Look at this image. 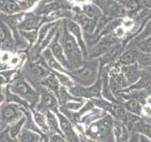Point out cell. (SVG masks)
Returning a JSON list of instances; mask_svg holds the SVG:
<instances>
[{"mask_svg":"<svg viewBox=\"0 0 151 142\" xmlns=\"http://www.w3.org/2000/svg\"><path fill=\"white\" fill-rule=\"evenodd\" d=\"M113 118L110 114H107L100 120L89 125L86 131L87 135L96 142H115L112 132Z\"/></svg>","mask_w":151,"mask_h":142,"instance_id":"1","label":"cell"},{"mask_svg":"<svg viewBox=\"0 0 151 142\" xmlns=\"http://www.w3.org/2000/svg\"><path fill=\"white\" fill-rule=\"evenodd\" d=\"M97 62L86 64L82 68L73 71L71 75L78 80L80 84L91 85L97 80Z\"/></svg>","mask_w":151,"mask_h":142,"instance_id":"2","label":"cell"},{"mask_svg":"<svg viewBox=\"0 0 151 142\" xmlns=\"http://www.w3.org/2000/svg\"><path fill=\"white\" fill-rule=\"evenodd\" d=\"M63 45L64 47V52L67 59L74 64L76 67H79L82 64V58L80 54V50L76 43L75 39L66 31L63 35Z\"/></svg>","mask_w":151,"mask_h":142,"instance_id":"3","label":"cell"},{"mask_svg":"<svg viewBox=\"0 0 151 142\" xmlns=\"http://www.w3.org/2000/svg\"><path fill=\"white\" fill-rule=\"evenodd\" d=\"M102 80L98 79L92 86L82 87L76 86L70 88V93L76 97H83L88 99H100L102 98Z\"/></svg>","mask_w":151,"mask_h":142,"instance_id":"4","label":"cell"},{"mask_svg":"<svg viewBox=\"0 0 151 142\" xmlns=\"http://www.w3.org/2000/svg\"><path fill=\"white\" fill-rule=\"evenodd\" d=\"M151 86V73L147 70L141 71V76L139 80L133 84L129 85L127 88L121 90L122 93H129L131 91H140V90H146Z\"/></svg>","mask_w":151,"mask_h":142,"instance_id":"5","label":"cell"},{"mask_svg":"<svg viewBox=\"0 0 151 142\" xmlns=\"http://www.w3.org/2000/svg\"><path fill=\"white\" fill-rule=\"evenodd\" d=\"M121 71L124 74L127 82L129 83V86L135 83L141 76V70L139 69V66L136 63L129 65H123Z\"/></svg>","mask_w":151,"mask_h":142,"instance_id":"6","label":"cell"},{"mask_svg":"<svg viewBox=\"0 0 151 142\" xmlns=\"http://www.w3.org/2000/svg\"><path fill=\"white\" fill-rule=\"evenodd\" d=\"M60 127L63 130L64 135L66 136L68 142H80L78 136L76 134V132L73 129L72 124L70 123V121L63 117V115H60Z\"/></svg>","mask_w":151,"mask_h":142,"instance_id":"7","label":"cell"},{"mask_svg":"<svg viewBox=\"0 0 151 142\" xmlns=\"http://www.w3.org/2000/svg\"><path fill=\"white\" fill-rule=\"evenodd\" d=\"M116 44V38L112 37V36H107L104 38L103 40L100 41V43L96 46V49H93V54L91 55V57H97L99 55L105 54L106 52L112 47Z\"/></svg>","mask_w":151,"mask_h":142,"instance_id":"8","label":"cell"},{"mask_svg":"<svg viewBox=\"0 0 151 142\" xmlns=\"http://www.w3.org/2000/svg\"><path fill=\"white\" fill-rule=\"evenodd\" d=\"M123 106L126 108V110L129 113L134 114V115L143 117V104L140 101H138L137 99H129L127 101H125L124 102H122Z\"/></svg>","mask_w":151,"mask_h":142,"instance_id":"9","label":"cell"},{"mask_svg":"<svg viewBox=\"0 0 151 142\" xmlns=\"http://www.w3.org/2000/svg\"><path fill=\"white\" fill-rule=\"evenodd\" d=\"M121 49H122V46L120 44H115L112 47H111L100 59L101 66H104L105 64H108L111 63L112 61H114L116 59V57L119 55Z\"/></svg>","mask_w":151,"mask_h":142,"instance_id":"10","label":"cell"},{"mask_svg":"<svg viewBox=\"0 0 151 142\" xmlns=\"http://www.w3.org/2000/svg\"><path fill=\"white\" fill-rule=\"evenodd\" d=\"M76 20L82 26L83 30L85 31L89 32V33L93 32V30H94V27H96V18L88 17L87 15H84V14H78V15L76 16Z\"/></svg>","mask_w":151,"mask_h":142,"instance_id":"11","label":"cell"},{"mask_svg":"<svg viewBox=\"0 0 151 142\" xmlns=\"http://www.w3.org/2000/svg\"><path fill=\"white\" fill-rule=\"evenodd\" d=\"M107 114L108 113L106 111H104V110H102V109L98 108V107L97 108H93L89 112V114L87 116H85L84 117H82L81 122L85 123V124H87V125H90L91 123L96 121L98 120H100V118H102L103 117H105Z\"/></svg>","mask_w":151,"mask_h":142,"instance_id":"12","label":"cell"},{"mask_svg":"<svg viewBox=\"0 0 151 142\" xmlns=\"http://www.w3.org/2000/svg\"><path fill=\"white\" fill-rule=\"evenodd\" d=\"M131 133H138V134L144 135L151 139V124L142 117L141 120L137 122L131 129Z\"/></svg>","mask_w":151,"mask_h":142,"instance_id":"13","label":"cell"},{"mask_svg":"<svg viewBox=\"0 0 151 142\" xmlns=\"http://www.w3.org/2000/svg\"><path fill=\"white\" fill-rule=\"evenodd\" d=\"M138 56H139L138 51L135 49H129L120 57L119 63L122 65H129V64H135V61L138 59Z\"/></svg>","mask_w":151,"mask_h":142,"instance_id":"14","label":"cell"},{"mask_svg":"<svg viewBox=\"0 0 151 142\" xmlns=\"http://www.w3.org/2000/svg\"><path fill=\"white\" fill-rule=\"evenodd\" d=\"M141 118H142V117L137 116V115H134V114L129 113V112H127V113H126V115H125L124 118H123L122 122L124 123V124L126 125V127L127 128V129H129V130L131 132V129L133 128V126H134L139 120H141Z\"/></svg>","mask_w":151,"mask_h":142,"instance_id":"15","label":"cell"},{"mask_svg":"<svg viewBox=\"0 0 151 142\" xmlns=\"http://www.w3.org/2000/svg\"><path fill=\"white\" fill-rule=\"evenodd\" d=\"M52 50H53V53L57 57V59H58L61 64H63V65H67V63H66V60L64 58V55H63V49H61V46L58 43V36L56 37V39L53 43Z\"/></svg>","mask_w":151,"mask_h":142,"instance_id":"16","label":"cell"},{"mask_svg":"<svg viewBox=\"0 0 151 142\" xmlns=\"http://www.w3.org/2000/svg\"><path fill=\"white\" fill-rule=\"evenodd\" d=\"M42 104H44L45 106H46L47 108L52 109V110H56L57 106H58V102H57L56 99L52 96L51 94H48V93L42 95Z\"/></svg>","mask_w":151,"mask_h":142,"instance_id":"17","label":"cell"},{"mask_svg":"<svg viewBox=\"0 0 151 142\" xmlns=\"http://www.w3.org/2000/svg\"><path fill=\"white\" fill-rule=\"evenodd\" d=\"M14 89L16 90V92L20 93L23 96H27V95H34V92L33 90L28 86V85L24 83V82H20L17 83L15 85H14Z\"/></svg>","mask_w":151,"mask_h":142,"instance_id":"18","label":"cell"},{"mask_svg":"<svg viewBox=\"0 0 151 142\" xmlns=\"http://www.w3.org/2000/svg\"><path fill=\"white\" fill-rule=\"evenodd\" d=\"M67 26H68V28H69V30L73 33V34L78 38V42L81 44L82 47L84 49V44L82 43V40H81V30H80V28L78 27V25L77 23H75V22H72V21H69L68 24H67Z\"/></svg>","mask_w":151,"mask_h":142,"instance_id":"19","label":"cell"},{"mask_svg":"<svg viewBox=\"0 0 151 142\" xmlns=\"http://www.w3.org/2000/svg\"><path fill=\"white\" fill-rule=\"evenodd\" d=\"M2 115H3L4 120L9 122V121H12L15 120L17 117V113L15 111V109H14L12 106H6L4 108Z\"/></svg>","mask_w":151,"mask_h":142,"instance_id":"20","label":"cell"},{"mask_svg":"<svg viewBox=\"0 0 151 142\" xmlns=\"http://www.w3.org/2000/svg\"><path fill=\"white\" fill-rule=\"evenodd\" d=\"M39 20H40V18L34 17V16L27 18V20H25L21 24L20 28H23V30H32V28H35L38 26Z\"/></svg>","mask_w":151,"mask_h":142,"instance_id":"21","label":"cell"},{"mask_svg":"<svg viewBox=\"0 0 151 142\" xmlns=\"http://www.w3.org/2000/svg\"><path fill=\"white\" fill-rule=\"evenodd\" d=\"M83 11L85 14H87L88 16L93 18H97L99 16V9L98 8L93 6V5H87V6L83 7Z\"/></svg>","mask_w":151,"mask_h":142,"instance_id":"22","label":"cell"},{"mask_svg":"<svg viewBox=\"0 0 151 142\" xmlns=\"http://www.w3.org/2000/svg\"><path fill=\"white\" fill-rule=\"evenodd\" d=\"M138 63L142 66H151V53H142L138 56Z\"/></svg>","mask_w":151,"mask_h":142,"instance_id":"23","label":"cell"},{"mask_svg":"<svg viewBox=\"0 0 151 142\" xmlns=\"http://www.w3.org/2000/svg\"><path fill=\"white\" fill-rule=\"evenodd\" d=\"M141 7L139 0H129L126 3V9L129 12H134L138 11L139 8Z\"/></svg>","mask_w":151,"mask_h":142,"instance_id":"24","label":"cell"},{"mask_svg":"<svg viewBox=\"0 0 151 142\" xmlns=\"http://www.w3.org/2000/svg\"><path fill=\"white\" fill-rule=\"evenodd\" d=\"M94 2H96L106 13L108 12L109 9L111 8L112 5L114 4L113 0H94Z\"/></svg>","mask_w":151,"mask_h":142,"instance_id":"25","label":"cell"},{"mask_svg":"<svg viewBox=\"0 0 151 142\" xmlns=\"http://www.w3.org/2000/svg\"><path fill=\"white\" fill-rule=\"evenodd\" d=\"M60 97L61 99V101H63V102L66 103V102H68L69 101H71V99H73V101H81L80 99H75L74 97H72L71 95L66 91L65 88L64 87H61L60 89Z\"/></svg>","mask_w":151,"mask_h":142,"instance_id":"26","label":"cell"},{"mask_svg":"<svg viewBox=\"0 0 151 142\" xmlns=\"http://www.w3.org/2000/svg\"><path fill=\"white\" fill-rule=\"evenodd\" d=\"M3 8H6L5 9L9 12H14L20 11V7H19L15 2L12 1V0H5V5Z\"/></svg>","mask_w":151,"mask_h":142,"instance_id":"27","label":"cell"},{"mask_svg":"<svg viewBox=\"0 0 151 142\" xmlns=\"http://www.w3.org/2000/svg\"><path fill=\"white\" fill-rule=\"evenodd\" d=\"M138 47L145 53H151V37L141 42Z\"/></svg>","mask_w":151,"mask_h":142,"instance_id":"28","label":"cell"},{"mask_svg":"<svg viewBox=\"0 0 151 142\" xmlns=\"http://www.w3.org/2000/svg\"><path fill=\"white\" fill-rule=\"evenodd\" d=\"M37 140H38V136L29 132L23 133L21 137V142H36Z\"/></svg>","mask_w":151,"mask_h":142,"instance_id":"29","label":"cell"},{"mask_svg":"<svg viewBox=\"0 0 151 142\" xmlns=\"http://www.w3.org/2000/svg\"><path fill=\"white\" fill-rule=\"evenodd\" d=\"M150 35H151V20L147 23V25L145 26L144 31L142 32L138 37H137L136 40H138V41H140V40H145L146 37H148Z\"/></svg>","mask_w":151,"mask_h":142,"instance_id":"30","label":"cell"},{"mask_svg":"<svg viewBox=\"0 0 151 142\" xmlns=\"http://www.w3.org/2000/svg\"><path fill=\"white\" fill-rule=\"evenodd\" d=\"M47 122H48V125L52 130L58 129V120H57L56 117L53 114L48 113V115H47Z\"/></svg>","mask_w":151,"mask_h":142,"instance_id":"31","label":"cell"},{"mask_svg":"<svg viewBox=\"0 0 151 142\" xmlns=\"http://www.w3.org/2000/svg\"><path fill=\"white\" fill-rule=\"evenodd\" d=\"M46 83L52 89H55V90L58 89L59 80H57V78L55 77V75H49L48 77H47V79H46Z\"/></svg>","mask_w":151,"mask_h":142,"instance_id":"32","label":"cell"},{"mask_svg":"<svg viewBox=\"0 0 151 142\" xmlns=\"http://www.w3.org/2000/svg\"><path fill=\"white\" fill-rule=\"evenodd\" d=\"M57 76H58L59 80H60V83H63V85H65V86H67L69 88L73 87V82L68 77H66V76L63 74H57Z\"/></svg>","mask_w":151,"mask_h":142,"instance_id":"33","label":"cell"},{"mask_svg":"<svg viewBox=\"0 0 151 142\" xmlns=\"http://www.w3.org/2000/svg\"><path fill=\"white\" fill-rule=\"evenodd\" d=\"M24 121H25V120L24 118H22V120L19 121L18 123H16L15 125H14L12 129H11V135L12 136V137H15L17 135H18V133L20 132V129H21V126H22V124L24 123Z\"/></svg>","mask_w":151,"mask_h":142,"instance_id":"34","label":"cell"},{"mask_svg":"<svg viewBox=\"0 0 151 142\" xmlns=\"http://www.w3.org/2000/svg\"><path fill=\"white\" fill-rule=\"evenodd\" d=\"M83 106V102L82 101H78V102H67L66 103V107L70 110H74V111H78L80 108Z\"/></svg>","mask_w":151,"mask_h":142,"instance_id":"35","label":"cell"},{"mask_svg":"<svg viewBox=\"0 0 151 142\" xmlns=\"http://www.w3.org/2000/svg\"><path fill=\"white\" fill-rule=\"evenodd\" d=\"M59 9H60V5H59V4H57V3H52V4L47 5V6L45 8L44 12H45V13H48V12H50L58 11Z\"/></svg>","mask_w":151,"mask_h":142,"instance_id":"36","label":"cell"},{"mask_svg":"<svg viewBox=\"0 0 151 142\" xmlns=\"http://www.w3.org/2000/svg\"><path fill=\"white\" fill-rule=\"evenodd\" d=\"M48 61H49V64H50V66H51L52 68H55V69H57V70L63 71V67H61L60 64H59L58 62L55 61L53 58H52V57H50Z\"/></svg>","mask_w":151,"mask_h":142,"instance_id":"37","label":"cell"},{"mask_svg":"<svg viewBox=\"0 0 151 142\" xmlns=\"http://www.w3.org/2000/svg\"><path fill=\"white\" fill-rule=\"evenodd\" d=\"M31 70H32V72L34 73L35 75H37V76H42V75H44V74H45V70L42 69V68L41 67V66L37 65V64L32 65Z\"/></svg>","mask_w":151,"mask_h":142,"instance_id":"38","label":"cell"},{"mask_svg":"<svg viewBox=\"0 0 151 142\" xmlns=\"http://www.w3.org/2000/svg\"><path fill=\"white\" fill-rule=\"evenodd\" d=\"M22 34L27 38L30 42H33L36 40V36H37V32L36 31H32V32H22Z\"/></svg>","mask_w":151,"mask_h":142,"instance_id":"39","label":"cell"},{"mask_svg":"<svg viewBox=\"0 0 151 142\" xmlns=\"http://www.w3.org/2000/svg\"><path fill=\"white\" fill-rule=\"evenodd\" d=\"M127 142H140V134L138 133H131L129 139Z\"/></svg>","mask_w":151,"mask_h":142,"instance_id":"40","label":"cell"},{"mask_svg":"<svg viewBox=\"0 0 151 142\" xmlns=\"http://www.w3.org/2000/svg\"><path fill=\"white\" fill-rule=\"evenodd\" d=\"M33 2H34V0H25V1H23V2L20 3L21 8L23 9H27L28 8H30V6L33 4Z\"/></svg>","mask_w":151,"mask_h":142,"instance_id":"41","label":"cell"},{"mask_svg":"<svg viewBox=\"0 0 151 142\" xmlns=\"http://www.w3.org/2000/svg\"><path fill=\"white\" fill-rule=\"evenodd\" d=\"M53 33H54V30H51V32H50L49 34H48V36L46 37V40H45L44 42L42 43V45H41V46H40V49H39V50L42 49H44V47H45V46H46L47 44H48V43H49V41H50V39H51V36L53 35Z\"/></svg>","mask_w":151,"mask_h":142,"instance_id":"42","label":"cell"},{"mask_svg":"<svg viewBox=\"0 0 151 142\" xmlns=\"http://www.w3.org/2000/svg\"><path fill=\"white\" fill-rule=\"evenodd\" d=\"M50 28V25H47V26H45L44 28H42V30H41V32H40V39H39V41H42V39H44V37H45V33H46V31H47V30Z\"/></svg>","mask_w":151,"mask_h":142,"instance_id":"43","label":"cell"},{"mask_svg":"<svg viewBox=\"0 0 151 142\" xmlns=\"http://www.w3.org/2000/svg\"><path fill=\"white\" fill-rule=\"evenodd\" d=\"M35 118H36V120H37V123L39 125H41V126H44V124H45V120H44V117H42L41 115H39V114H36L35 115Z\"/></svg>","mask_w":151,"mask_h":142,"instance_id":"44","label":"cell"},{"mask_svg":"<svg viewBox=\"0 0 151 142\" xmlns=\"http://www.w3.org/2000/svg\"><path fill=\"white\" fill-rule=\"evenodd\" d=\"M140 142H151V139L144 135H140Z\"/></svg>","mask_w":151,"mask_h":142,"instance_id":"45","label":"cell"},{"mask_svg":"<svg viewBox=\"0 0 151 142\" xmlns=\"http://www.w3.org/2000/svg\"><path fill=\"white\" fill-rule=\"evenodd\" d=\"M143 3L146 8H151V0H143Z\"/></svg>","mask_w":151,"mask_h":142,"instance_id":"46","label":"cell"},{"mask_svg":"<svg viewBox=\"0 0 151 142\" xmlns=\"http://www.w3.org/2000/svg\"><path fill=\"white\" fill-rule=\"evenodd\" d=\"M116 2L120 3V4H123V5H126V3L129 1V0H115Z\"/></svg>","mask_w":151,"mask_h":142,"instance_id":"47","label":"cell"},{"mask_svg":"<svg viewBox=\"0 0 151 142\" xmlns=\"http://www.w3.org/2000/svg\"><path fill=\"white\" fill-rule=\"evenodd\" d=\"M6 83V79H5L2 75H0V83L2 84V83Z\"/></svg>","mask_w":151,"mask_h":142,"instance_id":"48","label":"cell"},{"mask_svg":"<svg viewBox=\"0 0 151 142\" xmlns=\"http://www.w3.org/2000/svg\"><path fill=\"white\" fill-rule=\"evenodd\" d=\"M5 5V0H0V9H2Z\"/></svg>","mask_w":151,"mask_h":142,"instance_id":"49","label":"cell"},{"mask_svg":"<svg viewBox=\"0 0 151 142\" xmlns=\"http://www.w3.org/2000/svg\"><path fill=\"white\" fill-rule=\"evenodd\" d=\"M3 101V96H2V95H0V102H1Z\"/></svg>","mask_w":151,"mask_h":142,"instance_id":"50","label":"cell"},{"mask_svg":"<svg viewBox=\"0 0 151 142\" xmlns=\"http://www.w3.org/2000/svg\"><path fill=\"white\" fill-rule=\"evenodd\" d=\"M80 142H86V141H80Z\"/></svg>","mask_w":151,"mask_h":142,"instance_id":"51","label":"cell"},{"mask_svg":"<svg viewBox=\"0 0 151 142\" xmlns=\"http://www.w3.org/2000/svg\"><path fill=\"white\" fill-rule=\"evenodd\" d=\"M150 15H151V12H150Z\"/></svg>","mask_w":151,"mask_h":142,"instance_id":"52","label":"cell"}]
</instances>
